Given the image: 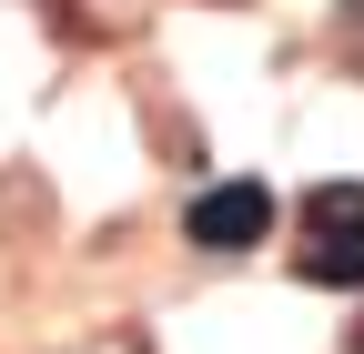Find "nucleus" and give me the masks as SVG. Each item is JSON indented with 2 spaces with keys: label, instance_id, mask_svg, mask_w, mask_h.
Returning <instances> with one entry per match:
<instances>
[{
  "label": "nucleus",
  "instance_id": "f257e3e1",
  "mask_svg": "<svg viewBox=\"0 0 364 354\" xmlns=\"http://www.w3.org/2000/svg\"><path fill=\"white\" fill-rule=\"evenodd\" d=\"M182 233H193L203 253H253V243L273 233V193H263V183H213L193 213H182Z\"/></svg>",
  "mask_w": 364,
  "mask_h": 354
},
{
  "label": "nucleus",
  "instance_id": "f03ea898",
  "mask_svg": "<svg viewBox=\"0 0 364 354\" xmlns=\"http://www.w3.org/2000/svg\"><path fill=\"white\" fill-rule=\"evenodd\" d=\"M304 233L314 243H364V183H314L304 193Z\"/></svg>",
  "mask_w": 364,
  "mask_h": 354
},
{
  "label": "nucleus",
  "instance_id": "7ed1b4c3",
  "mask_svg": "<svg viewBox=\"0 0 364 354\" xmlns=\"http://www.w3.org/2000/svg\"><path fill=\"white\" fill-rule=\"evenodd\" d=\"M304 284H324V294H364V243H304Z\"/></svg>",
  "mask_w": 364,
  "mask_h": 354
},
{
  "label": "nucleus",
  "instance_id": "20e7f679",
  "mask_svg": "<svg viewBox=\"0 0 364 354\" xmlns=\"http://www.w3.org/2000/svg\"><path fill=\"white\" fill-rule=\"evenodd\" d=\"M344 11H354V21H364V0H344Z\"/></svg>",
  "mask_w": 364,
  "mask_h": 354
}]
</instances>
